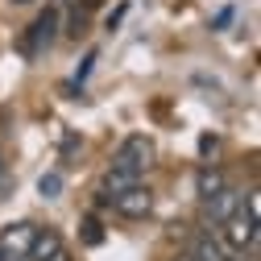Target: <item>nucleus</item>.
<instances>
[{"mask_svg":"<svg viewBox=\"0 0 261 261\" xmlns=\"http://www.w3.org/2000/svg\"><path fill=\"white\" fill-rule=\"evenodd\" d=\"M257 216H261V203H257V191H249V203H241L232 216L220 224V237L228 249H253L257 245Z\"/></svg>","mask_w":261,"mask_h":261,"instance_id":"obj_1","label":"nucleus"},{"mask_svg":"<svg viewBox=\"0 0 261 261\" xmlns=\"http://www.w3.org/2000/svg\"><path fill=\"white\" fill-rule=\"evenodd\" d=\"M149 166H153V141L141 137V133H133V137L120 141V149L112 153V166H108V170L120 174V178H128V182H137Z\"/></svg>","mask_w":261,"mask_h":261,"instance_id":"obj_2","label":"nucleus"},{"mask_svg":"<svg viewBox=\"0 0 261 261\" xmlns=\"http://www.w3.org/2000/svg\"><path fill=\"white\" fill-rule=\"evenodd\" d=\"M54 34H58V9H46V13H38L34 17V25H29V34H25V54L29 58H38V54H46L50 46H54Z\"/></svg>","mask_w":261,"mask_h":261,"instance_id":"obj_3","label":"nucleus"},{"mask_svg":"<svg viewBox=\"0 0 261 261\" xmlns=\"http://www.w3.org/2000/svg\"><path fill=\"white\" fill-rule=\"evenodd\" d=\"M112 207H116L124 220H141V216H149V212H153V191H149V187H141V182H133L128 191H120L116 199H112Z\"/></svg>","mask_w":261,"mask_h":261,"instance_id":"obj_4","label":"nucleus"},{"mask_svg":"<svg viewBox=\"0 0 261 261\" xmlns=\"http://www.w3.org/2000/svg\"><path fill=\"white\" fill-rule=\"evenodd\" d=\"M25 261H71V253H67V245H62V237L54 232V228H38Z\"/></svg>","mask_w":261,"mask_h":261,"instance_id":"obj_5","label":"nucleus"},{"mask_svg":"<svg viewBox=\"0 0 261 261\" xmlns=\"http://www.w3.org/2000/svg\"><path fill=\"white\" fill-rule=\"evenodd\" d=\"M34 237H38V224H29V220L9 224V228H5V237H0V249H5L9 261H13V257H25L29 245H34Z\"/></svg>","mask_w":261,"mask_h":261,"instance_id":"obj_6","label":"nucleus"},{"mask_svg":"<svg viewBox=\"0 0 261 261\" xmlns=\"http://www.w3.org/2000/svg\"><path fill=\"white\" fill-rule=\"evenodd\" d=\"M237 207H241V191H232V187H224L220 195H212V199H207V216H212L216 224H224Z\"/></svg>","mask_w":261,"mask_h":261,"instance_id":"obj_7","label":"nucleus"},{"mask_svg":"<svg viewBox=\"0 0 261 261\" xmlns=\"http://www.w3.org/2000/svg\"><path fill=\"white\" fill-rule=\"evenodd\" d=\"M224 187H228V182H224V174H220L216 166H203L199 174H195V191H199V199H203V203L212 199V195H220Z\"/></svg>","mask_w":261,"mask_h":261,"instance_id":"obj_8","label":"nucleus"},{"mask_svg":"<svg viewBox=\"0 0 261 261\" xmlns=\"http://www.w3.org/2000/svg\"><path fill=\"white\" fill-rule=\"evenodd\" d=\"M187 253H191L195 261H228V257H224V249H220V245H216V241H212L207 232H199V237H195Z\"/></svg>","mask_w":261,"mask_h":261,"instance_id":"obj_9","label":"nucleus"},{"mask_svg":"<svg viewBox=\"0 0 261 261\" xmlns=\"http://www.w3.org/2000/svg\"><path fill=\"white\" fill-rule=\"evenodd\" d=\"M38 191L46 195V199H58V191H62V178H58V174H42V182H38Z\"/></svg>","mask_w":261,"mask_h":261,"instance_id":"obj_10","label":"nucleus"},{"mask_svg":"<svg viewBox=\"0 0 261 261\" xmlns=\"http://www.w3.org/2000/svg\"><path fill=\"white\" fill-rule=\"evenodd\" d=\"M83 241H87V245H100V241H104L100 220H95V216H91V220H83Z\"/></svg>","mask_w":261,"mask_h":261,"instance_id":"obj_11","label":"nucleus"},{"mask_svg":"<svg viewBox=\"0 0 261 261\" xmlns=\"http://www.w3.org/2000/svg\"><path fill=\"white\" fill-rule=\"evenodd\" d=\"M67 34H71V38H83V34H87V13H79V9L71 13V29H67Z\"/></svg>","mask_w":261,"mask_h":261,"instance_id":"obj_12","label":"nucleus"},{"mask_svg":"<svg viewBox=\"0 0 261 261\" xmlns=\"http://www.w3.org/2000/svg\"><path fill=\"white\" fill-rule=\"evenodd\" d=\"M174 261H195V257H191V253H178V257H174Z\"/></svg>","mask_w":261,"mask_h":261,"instance_id":"obj_13","label":"nucleus"},{"mask_svg":"<svg viewBox=\"0 0 261 261\" xmlns=\"http://www.w3.org/2000/svg\"><path fill=\"white\" fill-rule=\"evenodd\" d=\"M0 178H5V153H0Z\"/></svg>","mask_w":261,"mask_h":261,"instance_id":"obj_14","label":"nucleus"},{"mask_svg":"<svg viewBox=\"0 0 261 261\" xmlns=\"http://www.w3.org/2000/svg\"><path fill=\"white\" fill-rule=\"evenodd\" d=\"M13 5H34V0H13Z\"/></svg>","mask_w":261,"mask_h":261,"instance_id":"obj_15","label":"nucleus"},{"mask_svg":"<svg viewBox=\"0 0 261 261\" xmlns=\"http://www.w3.org/2000/svg\"><path fill=\"white\" fill-rule=\"evenodd\" d=\"M0 261H9V257H5V249H0Z\"/></svg>","mask_w":261,"mask_h":261,"instance_id":"obj_16","label":"nucleus"}]
</instances>
